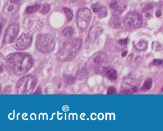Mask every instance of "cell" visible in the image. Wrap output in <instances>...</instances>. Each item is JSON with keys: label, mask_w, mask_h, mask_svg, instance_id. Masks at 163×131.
<instances>
[{"label": "cell", "mask_w": 163, "mask_h": 131, "mask_svg": "<svg viewBox=\"0 0 163 131\" xmlns=\"http://www.w3.org/2000/svg\"><path fill=\"white\" fill-rule=\"evenodd\" d=\"M6 60L14 73L19 76L26 73L33 65L31 56L25 53L11 54L6 57Z\"/></svg>", "instance_id": "1"}, {"label": "cell", "mask_w": 163, "mask_h": 131, "mask_svg": "<svg viewBox=\"0 0 163 131\" xmlns=\"http://www.w3.org/2000/svg\"><path fill=\"white\" fill-rule=\"evenodd\" d=\"M82 45V40L80 38H72L65 41L60 47L57 59L59 61H70L78 53Z\"/></svg>", "instance_id": "2"}, {"label": "cell", "mask_w": 163, "mask_h": 131, "mask_svg": "<svg viewBox=\"0 0 163 131\" xmlns=\"http://www.w3.org/2000/svg\"><path fill=\"white\" fill-rule=\"evenodd\" d=\"M55 45V40L50 34H41L38 36L36 46L39 51L44 53H48L54 50Z\"/></svg>", "instance_id": "3"}, {"label": "cell", "mask_w": 163, "mask_h": 131, "mask_svg": "<svg viewBox=\"0 0 163 131\" xmlns=\"http://www.w3.org/2000/svg\"><path fill=\"white\" fill-rule=\"evenodd\" d=\"M37 83V78L32 75L22 77L17 83L19 94H29L35 89Z\"/></svg>", "instance_id": "4"}, {"label": "cell", "mask_w": 163, "mask_h": 131, "mask_svg": "<svg viewBox=\"0 0 163 131\" xmlns=\"http://www.w3.org/2000/svg\"><path fill=\"white\" fill-rule=\"evenodd\" d=\"M125 27L130 30L136 29L142 24V16L136 12H130L127 13L123 19Z\"/></svg>", "instance_id": "5"}, {"label": "cell", "mask_w": 163, "mask_h": 131, "mask_svg": "<svg viewBox=\"0 0 163 131\" xmlns=\"http://www.w3.org/2000/svg\"><path fill=\"white\" fill-rule=\"evenodd\" d=\"M91 19V12L87 8L79 10L76 15V23L81 29H86Z\"/></svg>", "instance_id": "6"}, {"label": "cell", "mask_w": 163, "mask_h": 131, "mask_svg": "<svg viewBox=\"0 0 163 131\" xmlns=\"http://www.w3.org/2000/svg\"><path fill=\"white\" fill-rule=\"evenodd\" d=\"M106 54L104 52H99L94 54L89 60L91 66L93 67L95 71H98L99 69H101L104 67V64L107 63L108 58Z\"/></svg>", "instance_id": "7"}, {"label": "cell", "mask_w": 163, "mask_h": 131, "mask_svg": "<svg viewBox=\"0 0 163 131\" xmlns=\"http://www.w3.org/2000/svg\"><path fill=\"white\" fill-rule=\"evenodd\" d=\"M19 31V25L17 23H12L8 26L4 34V43H10L14 41Z\"/></svg>", "instance_id": "8"}, {"label": "cell", "mask_w": 163, "mask_h": 131, "mask_svg": "<svg viewBox=\"0 0 163 131\" xmlns=\"http://www.w3.org/2000/svg\"><path fill=\"white\" fill-rule=\"evenodd\" d=\"M32 43V36L29 33H23L17 40L15 43V48L17 50H22L28 48Z\"/></svg>", "instance_id": "9"}, {"label": "cell", "mask_w": 163, "mask_h": 131, "mask_svg": "<svg viewBox=\"0 0 163 131\" xmlns=\"http://www.w3.org/2000/svg\"><path fill=\"white\" fill-rule=\"evenodd\" d=\"M101 73L105 75L110 80H115L117 79V72L113 68H111L110 67L104 66L101 69Z\"/></svg>", "instance_id": "10"}, {"label": "cell", "mask_w": 163, "mask_h": 131, "mask_svg": "<svg viewBox=\"0 0 163 131\" xmlns=\"http://www.w3.org/2000/svg\"><path fill=\"white\" fill-rule=\"evenodd\" d=\"M121 19H120V17H118V15L115 13L114 15L111 16L109 21V25L111 28H118L120 26H121Z\"/></svg>", "instance_id": "11"}, {"label": "cell", "mask_w": 163, "mask_h": 131, "mask_svg": "<svg viewBox=\"0 0 163 131\" xmlns=\"http://www.w3.org/2000/svg\"><path fill=\"white\" fill-rule=\"evenodd\" d=\"M102 33V30L99 28H97V26H93L91 28V31L89 33V38L91 41H94L97 39V38Z\"/></svg>", "instance_id": "12"}, {"label": "cell", "mask_w": 163, "mask_h": 131, "mask_svg": "<svg viewBox=\"0 0 163 131\" xmlns=\"http://www.w3.org/2000/svg\"><path fill=\"white\" fill-rule=\"evenodd\" d=\"M19 8V3H14L10 2V4L8 5L6 9V14H14L16 12H17Z\"/></svg>", "instance_id": "13"}, {"label": "cell", "mask_w": 163, "mask_h": 131, "mask_svg": "<svg viewBox=\"0 0 163 131\" xmlns=\"http://www.w3.org/2000/svg\"><path fill=\"white\" fill-rule=\"evenodd\" d=\"M74 34V29L72 27H67L62 31V35L66 38H70L73 37Z\"/></svg>", "instance_id": "14"}, {"label": "cell", "mask_w": 163, "mask_h": 131, "mask_svg": "<svg viewBox=\"0 0 163 131\" xmlns=\"http://www.w3.org/2000/svg\"><path fill=\"white\" fill-rule=\"evenodd\" d=\"M152 85V79L151 78H149L147 80H146L145 82H144L142 87V91H147L150 90L151 89Z\"/></svg>", "instance_id": "15"}, {"label": "cell", "mask_w": 163, "mask_h": 131, "mask_svg": "<svg viewBox=\"0 0 163 131\" xmlns=\"http://www.w3.org/2000/svg\"><path fill=\"white\" fill-rule=\"evenodd\" d=\"M97 14H98V16L99 18H100V19L105 18V17H106L107 14H108L107 8L104 6H101V7L100 8V9L99 10Z\"/></svg>", "instance_id": "16"}, {"label": "cell", "mask_w": 163, "mask_h": 131, "mask_svg": "<svg viewBox=\"0 0 163 131\" xmlns=\"http://www.w3.org/2000/svg\"><path fill=\"white\" fill-rule=\"evenodd\" d=\"M40 5L38 4H35V5H33L32 6H28L26 10H25V12H26L28 13H33L36 12L37 11H38V10H40Z\"/></svg>", "instance_id": "17"}, {"label": "cell", "mask_w": 163, "mask_h": 131, "mask_svg": "<svg viewBox=\"0 0 163 131\" xmlns=\"http://www.w3.org/2000/svg\"><path fill=\"white\" fill-rule=\"evenodd\" d=\"M76 78L73 76H66L64 78V82L67 85H71L75 82Z\"/></svg>", "instance_id": "18"}, {"label": "cell", "mask_w": 163, "mask_h": 131, "mask_svg": "<svg viewBox=\"0 0 163 131\" xmlns=\"http://www.w3.org/2000/svg\"><path fill=\"white\" fill-rule=\"evenodd\" d=\"M50 10V5L48 4H44L40 6V13H43V14H45L48 13Z\"/></svg>", "instance_id": "19"}, {"label": "cell", "mask_w": 163, "mask_h": 131, "mask_svg": "<svg viewBox=\"0 0 163 131\" xmlns=\"http://www.w3.org/2000/svg\"><path fill=\"white\" fill-rule=\"evenodd\" d=\"M63 10L67 17V19L68 21H72V19H73V14L72 13V12L69 9V8H63Z\"/></svg>", "instance_id": "20"}, {"label": "cell", "mask_w": 163, "mask_h": 131, "mask_svg": "<svg viewBox=\"0 0 163 131\" xmlns=\"http://www.w3.org/2000/svg\"><path fill=\"white\" fill-rule=\"evenodd\" d=\"M92 10L94 13H98L100 8L101 7V5L99 3H94L92 5Z\"/></svg>", "instance_id": "21"}, {"label": "cell", "mask_w": 163, "mask_h": 131, "mask_svg": "<svg viewBox=\"0 0 163 131\" xmlns=\"http://www.w3.org/2000/svg\"><path fill=\"white\" fill-rule=\"evenodd\" d=\"M138 48H140L142 50H144L147 48V43L146 41H141L138 43Z\"/></svg>", "instance_id": "22"}, {"label": "cell", "mask_w": 163, "mask_h": 131, "mask_svg": "<svg viewBox=\"0 0 163 131\" xmlns=\"http://www.w3.org/2000/svg\"><path fill=\"white\" fill-rule=\"evenodd\" d=\"M152 48L156 51H159L161 49V46L158 42H153L152 43Z\"/></svg>", "instance_id": "23"}, {"label": "cell", "mask_w": 163, "mask_h": 131, "mask_svg": "<svg viewBox=\"0 0 163 131\" xmlns=\"http://www.w3.org/2000/svg\"><path fill=\"white\" fill-rule=\"evenodd\" d=\"M127 41H128V39L127 38L120 40H118V44L121 45V47H123L125 48L126 45L127 44Z\"/></svg>", "instance_id": "24"}, {"label": "cell", "mask_w": 163, "mask_h": 131, "mask_svg": "<svg viewBox=\"0 0 163 131\" xmlns=\"http://www.w3.org/2000/svg\"><path fill=\"white\" fill-rule=\"evenodd\" d=\"M153 8V5L152 3H149L147 5H146L144 8L143 9V12H147L148 11H149L150 10L152 9Z\"/></svg>", "instance_id": "25"}, {"label": "cell", "mask_w": 163, "mask_h": 131, "mask_svg": "<svg viewBox=\"0 0 163 131\" xmlns=\"http://www.w3.org/2000/svg\"><path fill=\"white\" fill-rule=\"evenodd\" d=\"M163 64V60L160 59H156L153 60L152 62V64L154 66H160Z\"/></svg>", "instance_id": "26"}, {"label": "cell", "mask_w": 163, "mask_h": 131, "mask_svg": "<svg viewBox=\"0 0 163 131\" xmlns=\"http://www.w3.org/2000/svg\"><path fill=\"white\" fill-rule=\"evenodd\" d=\"M116 93V89L114 87H110L108 91H107V94H114Z\"/></svg>", "instance_id": "27"}, {"label": "cell", "mask_w": 163, "mask_h": 131, "mask_svg": "<svg viewBox=\"0 0 163 131\" xmlns=\"http://www.w3.org/2000/svg\"><path fill=\"white\" fill-rule=\"evenodd\" d=\"M117 2L115 1V0H114V1L111 2L110 5V8H111V9H114V8H115L117 6Z\"/></svg>", "instance_id": "28"}, {"label": "cell", "mask_w": 163, "mask_h": 131, "mask_svg": "<svg viewBox=\"0 0 163 131\" xmlns=\"http://www.w3.org/2000/svg\"><path fill=\"white\" fill-rule=\"evenodd\" d=\"M10 2L12 3H19L21 2V0H10Z\"/></svg>", "instance_id": "29"}, {"label": "cell", "mask_w": 163, "mask_h": 131, "mask_svg": "<svg viewBox=\"0 0 163 131\" xmlns=\"http://www.w3.org/2000/svg\"><path fill=\"white\" fill-rule=\"evenodd\" d=\"M127 52H126V51H125V52H122V57H125L126 55H127Z\"/></svg>", "instance_id": "30"}]
</instances>
